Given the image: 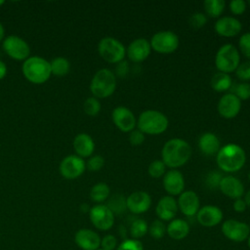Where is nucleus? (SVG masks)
Here are the masks:
<instances>
[{
    "label": "nucleus",
    "mask_w": 250,
    "mask_h": 250,
    "mask_svg": "<svg viewBox=\"0 0 250 250\" xmlns=\"http://www.w3.org/2000/svg\"><path fill=\"white\" fill-rule=\"evenodd\" d=\"M247 244H248V247H249V249H250V235H249L248 238H247Z\"/></svg>",
    "instance_id": "51"
},
{
    "label": "nucleus",
    "mask_w": 250,
    "mask_h": 250,
    "mask_svg": "<svg viewBox=\"0 0 250 250\" xmlns=\"http://www.w3.org/2000/svg\"><path fill=\"white\" fill-rule=\"evenodd\" d=\"M86 170V161L76 154L66 155L60 163V174L66 180L79 178Z\"/></svg>",
    "instance_id": "11"
},
{
    "label": "nucleus",
    "mask_w": 250,
    "mask_h": 250,
    "mask_svg": "<svg viewBox=\"0 0 250 250\" xmlns=\"http://www.w3.org/2000/svg\"><path fill=\"white\" fill-rule=\"evenodd\" d=\"M117 246V238L113 234H105L101 239V249L103 250H115Z\"/></svg>",
    "instance_id": "44"
},
{
    "label": "nucleus",
    "mask_w": 250,
    "mask_h": 250,
    "mask_svg": "<svg viewBox=\"0 0 250 250\" xmlns=\"http://www.w3.org/2000/svg\"><path fill=\"white\" fill-rule=\"evenodd\" d=\"M195 217L202 227L212 228L222 223L224 213L222 209L216 205H204L199 208Z\"/></svg>",
    "instance_id": "18"
},
{
    "label": "nucleus",
    "mask_w": 250,
    "mask_h": 250,
    "mask_svg": "<svg viewBox=\"0 0 250 250\" xmlns=\"http://www.w3.org/2000/svg\"><path fill=\"white\" fill-rule=\"evenodd\" d=\"M197 145L200 151L205 155H215L221 148L219 138L212 132L203 133L198 138Z\"/></svg>",
    "instance_id": "25"
},
{
    "label": "nucleus",
    "mask_w": 250,
    "mask_h": 250,
    "mask_svg": "<svg viewBox=\"0 0 250 250\" xmlns=\"http://www.w3.org/2000/svg\"><path fill=\"white\" fill-rule=\"evenodd\" d=\"M221 229L223 234L229 240L233 242L245 241L250 235V228L248 224L235 219L224 221Z\"/></svg>",
    "instance_id": "12"
},
{
    "label": "nucleus",
    "mask_w": 250,
    "mask_h": 250,
    "mask_svg": "<svg viewBox=\"0 0 250 250\" xmlns=\"http://www.w3.org/2000/svg\"><path fill=\"white\" fill-rule=\"evenodd\" d=\"M4 3H5V1H4V0H0V7H1Z\"/></svg>",
    "instance_id": "52"
},
{
    "label": "nucleus",
    "mask_w": 250,
    "mask_h": 250,
    "mask_svg": "<svg viewBox=\"0 0 250 250\" xmlns=\"http://www.w3.org/2000/svg\"><path fill=\"white\" fill-rule=\"evenodd\" d=\"M248 179L250 180V172H249V174H248Z\"/></svg>",
    "instance_id": "53"
},
{
    "label": "nucleus",
    "mask_w": 250,
    "mask_h": 250,
    "mask_svg": "<svg viewBox=\"0 0 250 250\" xmlns=\"http://www.w3.org/2000/svg\"><path fill=\"white\" fill-rule=\"evenodd\" d=\"M104 158L100 154H96L88 158L86 162V169H88L91 172H98L104 167Z\"/></svg>",
    "instance_id": "37"
},
{
    "label": "nucleus",
    "mask_w": 250,
    "mask_h": 250,
    "mask_svg": "<svg viewBox=\"0 0 250 250\" xmlns=\"http://www.w3.org/2000/svg\"><path fill=\"white\" fill-rule=\"evenodd\" d=\"M146 139V135L139 129H134L129 133V142L132 146H141Z\"/></svg>",
    "instance_id": "45"
},
{
    "label": "nucleus",
    "mask_w": 250,
    "mask_h": 250,
    "mask_svg": "<svg viewBox=\"0 0 250 250\" xmlns=\"http://www.w3.org/2000/svg\"><path fill=\"white\" fill-rule=\"evenodd\" d=\"M151 53L149 41L140 37L134 39L126 47V57L133 62H142L146 61Z\"/></svg>",
    "instance_id": "17"
},
{
    "label": "nucleus",
    "mask_w": 250,
    "mask_h": 250,
    "mask_svg": "<svg viewBox=\"0 0 250 250\" xmlns=\"http://www.w3.org/2000/svg\"><path fill=\"white\" fill-rule=\"evenodd\" d=\"M232 208L236 213H243L247 208V205H246L243 197L234 199L233 204H232Z\"/></svg>",
    "instance_id": "47"
},
{
    "label": "nucleus",
    "mask_w": 250,
    "mask_h": 250,
    "mask_svg": "<svg viewBox=\"0 0 250 250\" xmlns=\"http://www.w3.org/2000/svg\"><path fill=\"white\" fill-rule=\"evenodd\" d=\"M126 206L132 214L141 215L147 212L151 206V197L148 192L137 190L126 197Z\"/></svg>",
    "instance_id": "16"
},
{
    "label": "nucleus",
    "mask_w": 250,
    "mask_h": 250,
    "mask_svg": "<svg viewBox=\"0 0 250 250\" xmlns=\"http://www.w3.org/2000/svg\"><path fill=\"white\" fill-rule=\"evenodd\" d=\"M207 22V16L201 12H195L189 17V24L194 29L203 27Z\"/></svg>",
    "instance_id": "42"
},
{
    "label": "nucleus",
    "mask_w": 250,
    "mask_h": 250,
    "mask_svg": "<svg viewBox=\"0 0 250 250\" xmlns=\"http://www.w3.org/2000/svg\"><path fill=\"white\" fill-rule=\"evenodd\" d=\"M111 119L115 127L123 133H130L137 126V118L133 111L124 105H118L111 112Z\"/></svg>",
    "instance_id": "13"
},
{
    "label": "nucleus",
    "mask_w": 250,
    "mask_h": 250,
    "mask_svg": "<svg viewBox=\"0 0 250 250\" xmlns=\"http://www.w3.org/2000/svg\"><path fill=\"white\" fill-rule=\"evenodd\" d=\"M110 195V188L105 183H97L94 185L90 190V198L93 202L97 204H103L105 200L108 199Z\"/></svg>",
    "instance_id": "29"
},
{
    "label": "nucleus",
    "mask_w": 250,
    "mask_h": 250,
    "mask_svg": "<svg viewBox=\"0 0 250 250\" xmlns=\"http://www.w3.org/2000/svg\"><path fill=\"white\" fill-rule=\"evenodd\" d=\"M7 65H6V63L3 62V61H1L0 60V80H2L5 76H6V74H7Z\"/></svg>",
    "instance_id": "48"
},
{
    "label": "nucleus",
    "mask_w": 250,
    "mask_h": 250,
    "mask_svg": "<svg viewBox=\"0 0 250 250\" xmlns=\"http://www.w3.org/2000/svg\"><path fill=\"white\" fill-rule=\"evenodd\" d=\"M101 236L90 229H80L75 232V244L82 250H98L101 247Z\"/></svg>",
    "instance_id": "22"
},
{
    "label": "nucleus",
    "mask_w": 250,
    "mask_h": 250,
    "mask_svg": "<svg viewBox=\"0 0 250 250\" xmlns=\"http://www.w3.org/2000/svg\"><path fill=\"white\" fill-rule=\"evenodd\" d=\"M149 44L151 50L156 53L168 55L174 53L179 48L180 40L178 35L172 30H160L151 36Z\"/></svg>",
    "instance_id": "8"
},
{
    "label": "nucleus",
    "mask_w": 250,
    "mask_h": 250,
    "mask_svg": "<svg viewBox=\"0 0 250 250\" xmlns=\"http://www.w3.org/2000/svg\"><path fill=\"white\" fill-rule=\"evenodd\" d=\"M166 168V165L161 159H155L149 163L147 173L151 178L159 179L165 175Z\"/></svg>",
    "instance_id": "35"
},
{
    "label": "nucleus",
    "mask_w": 250,
    "mask_h": 250,
    "mask_svg": "<svg viewBox=\"0 0 250 250\" xmlns=\"http://www.w3.org/2000/svg\"><path fill=\"white\" fill-rule=\"evenodd\" d=\"M73 148L75 154L81 158H89L95 150V142L87 133H79L73 139Z\"/></svg>",
    "instance_id": "24"
},
{
    "label": "nucleus",
    "mask_w": 250,
    "mask_h": 250,
    "mask_svg": "<svg viewBox=\"0 0 250 250\" xmlns=\"http://www.w3.org/2000/svg\"><path fill=\"white\" fill-rule=\"evenodd\" d=\"M128 70H129V65L127 63V62L125 61H122L118 63H116V67H115V76H119V77H125L126 74L128 73Z\"/></svg>",
    "instance_id": "46"
},
{
    "label": "nucleus",
    "mask_w": 250,
    "mask_h": 250,
    "mask_svg": "<svg viewBox=\"0 0 250 250\" xmlns=\"http://www.w3.org/2000/svg\"><path fill=\"white\" fill-rule=\"evenodd\" d=\"M148 231V225L146 221L143 219H135L130 227H129V233L131 238L133 239H138L144 237Z\"/></svg>",
    "instance_id": "32"
},
{
    "label": "nucleus",
    "mask_w": 250,
    "mask_h": 250,
    "mask_svg": "<svg viewBox=\"0 0 250 250\" xmlns=\"http://www.w3.org/2000/svg\"><path fill=\"white\" fill-rule=\"evenodd\" d=\"M248 226H249V228H250V222H249V225H248Z\"/></svg>",
    "instance_id": "54"
},
{
    "label": "nucleus",
    "mask_w": 250,
    "mask_h": 250,
    "mask_svg": "<svg viewBox=\"0 0 250 250\" xmlns=\"http://www.w3.org/2000/svg\"><path fill=\"white\" fill-rule=\"evenodd\" d=\"M216 162L221 172L235 173L246 163V152L237 144H227L221 146L216 154Z\"/></svg>",
    "instance_id": "2"
},
{
    "label": "nucleus",
    "mask_w": 250,
    "mask_h": 250,
    "mask_svg": "<svg viewBox=\"0 0 250 250\" xmlns=\"http://www.w3.org/2000/svg\"><path fill=\"white\" fill-rule=\"evenodd\" d=\"M248 4H249V5H250V1H249V2H248Z\"/></svg>",
    "instance_id": "55"
},
{
    "label": "nucleus",
    "mask_w": 250,
    "mask_h": 250,
    "mask_svg": "<svg viewBox=\"0 0 250 250\" xmlns=\"http://www.w3.org/2000/svg\"><path fill=\"white\" fill-rule=\"evenodd\" d=\"M102 108V104L100 103V100L95 97H89L85 100L83 104V110L84 112L89 116H96L100 113Z\"/></svg>",
    "instance_id": "33"
},
{
    "label": "nucleus",
    "mask_w": 250,
    "mask_h": 250,
    "mask_svg": "<svg viewBox=\"0 0 250 250\" xmlns=\"http://www.w3.org/2000/svg\"><path fill=\"white\" fill-rule=\"evenodd\" d=\"M243 199H244V201H245L247 207H250V188L244 193Z\"/></svg>",
    "instance_id": "49"
},
{
    "label": "nucleus",
    "mask_w": 250,
    "mask_h": 250,
    "mask_svg": "<svg viewBox=\"0 0 250 250\" xmlns=\"http://www.w3.org/2000/svg\"><path fill=\"white\" fill-rule=\"evenodd\" d=\"M4 38H5V28L2 24V22L0 21V42H3Z\"/></svg>",
    "instance_id": "50"
},
{
    "label": "nucleus",
    "mask_w": 250,
    "mask_h": 250,
    "mask_svg": "<svg viewBox=\"0 0 250 250\" xmlns=\"http://www.w3.org/2000/svg\"><path fill=\"white\" fill-rule=\"evenodd\" d=\"M110 211L115 215H121L127 210L126 206V197L121 193H115L108 197L105 204Z\"/></svg>",
    "instance_id": "31"
},
{
    "label": "nucleus",
    "mask_w": 250,
    "mask_h": 250,
    "mask_svg": "<svg viewBox=\"0 0 250 250\" xmlns=\"http://www.w3.org/2000/svg\"><path fill=\"white\" fill-rule=\"evenodd\" d=\"M177 199L170 195L162 196L156 203L155 214L162 222H170L175 219L178 213Z\"/></svg>",
    "instance_id": "23"
},
{
    "label": "nucleus",
    "mask_w": 250,
    "mask_h": 250,
    "mask_svg": "<svg viewBox=\"0 0 250 250\" xmlns=\"http://www.w3.org/2000/svg\"><path fill=\"white\" fill-rule=\"evenodd\" d=\"M162 178L163 188L167 192V195L173 197L179 196L185 190V177L178 169H170L166 171Z\"/></svg>",
    "instance_id": "14"
},
{
    "label": "nucleus",
    "mask_w": 250,
    "mask_h": 250,
    "mask_svg": "<svg viewBox=\"0 0 250 250\" xmlns=\"http://www.w3.org/2000/svg\"><path fill=\"white\" fill-rule=\"evenodd\" d=\"M223 178V174L221 173V171H216V170H212L210 171L205 178V184L206 186H208V188L210 189H215V188H219V185L221 183V180Z\"/></svg>",
    "instance_id": "38"
},
{
    "label": "nucleus",
    "mask_w": 250,
    "mask_h": 250,
    "mask_svg": "<svg viewBox=\"0 0 250 250\" xmlns=\"http://www.w3.org/2000/svg\"><path fill=\"white\" fill-rule=\"evenodd\" d=\"M215 32L222 37H234L238 35L242 30L241 21L234 17H221L214 24Z\"/></svg>",
    "instance_id": "19"
},
{
    "label": "nucleus",
    "mask_w": 250,
    "mask_h": 250,
    "mask_svg": "<svg viewBox=\"0 0 250 250\" xmlns=\"http://www.w3.org/2000/svg\"><path fill=\"white\" fill-rule=\"evenodd\" d=\"M188 223L180 218H175L166 226V233L173 240H182L186 238L189 233Z\"/></svg>",
    "instance_id": "26"
},
{
    "label": "nucleus",
    "mask_w": 250,
    "mask_h": 250,
    "mask_svg": "<svg viewBox=\"0 0 250 250\" xmlns=\"http://www.w3.org/2000/svg\"><path fill=\"white\" fill-rule=\"evenodd\" d=\"M4 52L13 60L24 62L30 57V47L28 43L18 35L6 36L2 42Z\"/></svg>",
    "instance_id": "9"
},
{
    "label": "nucleus",
    "mask_w": 250,
    "mask_h": 250,
    "mask_svg": "<svg viewBox=\"0 0 250 250\" xmlns=\"http://www.w3.org/2000/svg\"><path fill=\"white\" fill-rule=\"evenodd\" d=\"M178 209L187 217H193L200 208V199L193 190H184L177 199Z\"/></svg>",
    "instance_id": "20"
},
{
    "label": "nucleus",
    "mask_w": 250,
    "mask_h": 250,
    "mask_svg": "<svg viewBox=\"0 0 250 250\" xmlns=\"http://www.w3.org/2000/svg\"><path fill=\"white\" fill-rule=\"evenodd\" d=\"M219 189L224 195L231 199L241 198L245 193L243 183L232 175L223 176L219 185Z\"/></svg>",
    "instance_id": "21"
},
{
    "label": "nucleus",
    "mask_w": 250,
    "mask_h": 250,
    "mask_svg": "<svg viewBox=\"0 0 250 250\" xmlns=\"http://www.w3.org/2000/svg\"><path fill=\"white\" fill-rule=\"evenodd\" d=\"M169 126L168 117L156 109H146L137 118V129L145 135L157 136L163 134Z\"/></svg>",
    "instance_id": "3"
},
{
    "label": "nucleus",
    "mask_w": 250,
    "mask_h": 250,
    "mask_svg": "<svg viewBox=\"0 0 250 250\" xmlns=\"http://www.w3.org/2000/svg\"><path fill=\"white\" fill-rule=\"evenodd\" d=\"M149 235L154 239H161L166 234V225L159 219H156L148 225Z\"/></svg>",
    "instance_id": "34"
},
{
    "label": "nucleus",
    "mask_w": 250,
    "mask_h": 250,
    "mask_svg": "<svg viewBox=\"0 0 250 250\" xmlns=\"http://www.w3.org/2000/svg\"><path fill=\"white\" fill-rule=\"evenodd\" d=\"M192 154L190 145L182 138L168 140L161 149V160L166 167L178 169L188 162Z\"/></svg>",
    "instance_id": "1"
},
{
    "label": "nucleus",
    "mask_w": 250,
    "mask_h": 250,
    "mask_svg": "<svg viewBox=\"0 0 250 250\" xmlns=\"http://www.w3.org/2000/svg\"><path fill=\"white\" fill-rule=\"evenodd\" d=\"M50 66H51L52 75L59 76V77L66 75L70 70L69 61L63 57H57L53 59L50 62Z\"/></svg>",
    "instance_id": "30"
},
{
    "label": "nucleus",
    "mask_w": 250,
    "mask_h": 250,
    "mask_svg": "<svg viewBox=\"0 0 250 250\" xmlns=\"http://www.w3.org/2000/svg\"><path fill=\"white\" fill-rule=\"evenodd\" d=\"M234 72L236 77L241 82H249L250 81V60L240 62Z\"/></svg>",
    "instance_id": "36"
},
{
    "label": "nucleus",
    "mask_w": 250,
    "mask_h": 250,
    "mask_svg": "<svg viewBox=\"0 0 250 250\" xmlns=\"http://www.w3.org/2000/svg\"><path fill=\"white\" fill-rule=\"evenodd\" d=\"M238 51L250 60V32L243 33L238 39Z\"/></svg>",
    "instance_id": "40"
},
{
    "label": "nucleus",
    "mask_w": 250,
    "mask_h": 250,
    "mask_svg": "<svg viewBox=\"0 0 250 250\" xmlns=\"http://www.w3.org/2000/svg\"><path fill=\"white\" fill-rule=\"evenodd\" d=\"M116 76L109 68H101L96 71L90 82V91L97 99H105L113 95L116 90Z\"/></svg>",
    "instance_id": "5"
},
{
    "label": "nucleus",
    "mask_w": 250,
    "mask_h": 250,
    "mask_svg": "<svg viewBox=\"0 0 250 250\" xmlns=\"http://www.w3.org/2000/svg\"><path fill=\"white\" fill-rule=\"evenodd\" d=\"M115 250H144V246L141 240L127 238L119 243Z\"/></svg>",
    "instance_id": "41"
},
{
    "label": "nucleus",
    "mask_w": 250,
    "mask_h": 250,
    "mask_svg": "<svg viewBox=\"0 0 250 250\" xmlns=\"http://www.w3.org/2000/svg\"><path fill=\"white\" fill-rule=\"evenodd\" d=\"M232 86V80L229 74L224 72H216L211 78V87L216 92H226Z\"/></svg>",
    "instance_id": "27"
},
{
    "label": "nucleus",
    "mask_w": 250,
    "mask_h": 250,
    "mask_svg": "<svg viewBox=\"0 0 250 250\" xmlns=\"http://www.w3.org/2000/svg\"><path fill=\"white\" fill-rule=\"evenodd\" d=\"M21 71L27 81L33 84H43L52 75L50 62L39 56H30L21 65Z\"/></svg>",
    "instance_id": "4"
},
{
    "label": "nucleus",
    "mask_w": 250,
    "mask_h": 250,
    "mask_svg": "<svg viewBox=\"0 0 250 250\" xmlns=\"http://www.w3.org/2000/svg\"><path fill=\"white\" fill-rule=\"evenodd\" d=\"M98 250H103V249H101V248H100V249H98Z\"/></svg>",
    "instance_id": "56"
},
{
    "label": "nucleus",
    "mask_w": 250,
    "mask_h": 250,
    "mask_svg": "<svg viewBox=\"0 0 250 250\" xmlns=\"http://www.w3.org/2000/svg\"><path fill=\"white\" fill-rule=\"evenodd\" d=\"M240 101H246L250 99V83L240 82L235 85L233 93Z\"/></svg>",
    "instance_id": "39"
},
{
    "label": "nucleus",
    "mask_w": 250,
    "mask_h": 250,
    "mask_svg": "<svg viewBox=\"0 0 250 250\" xmlns=\"http://www.w3.org/2000/svg\"><path fill=\"white\" fill-rule=\"evenodd\" d=\"M218 112L225 119H232L238 115L241 109V101L232 93L224 94L217 105Z\"/></svg>",
    "instance_id": "15"
},
{
    "label": "nucleus",
    "mask_w": 250,
    "mask_h": 250,
    "mask_svg": "<svg viewBox=\"0 0 250 250\" xmlns=\"http://www.w3.org/2000/svg\"><path fill=\"white\" fill-rule=\"evenodd\" d=\"M240 63V53L233 44L226 43L222 45L215 56V65L220 72H234Z\"/></svg>",
    "instance_id": "6"
},
{
    "label": "nucleus",
    "mask_w": 250,
    "mask_h": 250,
    "mask_svg": "<svg viewBox=\"0 0 250 250\" xmlns=\"http://www.w3.org/2000/svg\"><path fill=\"white\" fill-rule=\"evenodd\" d=\"M92 225L99 230H108L114 225V214L105 204H96L89 210Z\"/></svg>",
    "instance_id": "10"
},
{
    "label": "nucleus",
    "mask_w": 250,
    "mask_h": 250,
    "mask_svg": "<svg viewBox=\"0 0 250 250\" xmlns=\"http://www.w3.org/2000/svg\"><path fill=\"white\" fill-rule=\"evenodd\" d=\"M98 53L108 63H118L126 57V47L121 41L112 37H103L98 44Z\"/></svg>",
    "instance_id": "7"
},
{
    "label": "nucleus",
    "mask_w": 250,
    "mask_h": 250,
    "mask_svg": "<svg viewBox=\"0 0 250 250\" xmlns=\"http://www.w3.org/2000/svg\"><path fill=\"white\" fill-rule=\"evenodd\" d=\"M204 14L212 19H219L226 8V2L224 0H205L203 2Z\"/></svg>",
    "instance_id": "28"
},
{
    "label": "nucleus",
    "mask_w": 250,
    "mask_h": 250,
    "mask_svg": "<svg viewBox=\"0 0 250 250\" xmlns=\"http://www.w3.org/2000/svg\"><path fill=\"white\" fill-rule=\"evenodd\" d=\"M229 9L233 15L240 16L245 13L247 9V3L243 0H232L229 3Z\"/></svg>",
    "instance_id": "43"
}]
</instances>
